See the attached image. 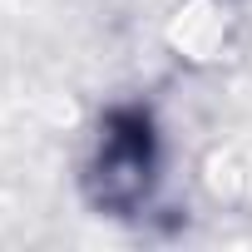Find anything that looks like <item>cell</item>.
<instances>
[{"mask_svg":"<svg viewBox=\"0 0 252 252\" xmlns=\"http://www.w3.org/2000/svg\"><path fill=\"white\" fill-rule=\"evenodd\" d=\"M94 198L114 213L134 208L149 183H154V134L139 114H119L109 119V134L99 139V158H94Z\"/></svg>","mask_w":252,"mask_h":252,"instance_id":"obj_1","label":"cell"}]
</instances>
